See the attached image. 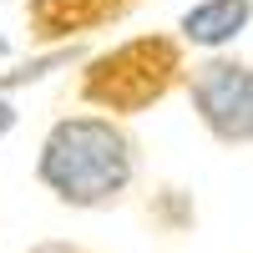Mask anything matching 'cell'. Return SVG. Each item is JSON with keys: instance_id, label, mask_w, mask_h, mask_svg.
<instances>
[{"instance_id": "obj_5", "label": "cell", "mask_w": 253, "mask_h": 253, "mask_svg": "<svg viewBox=\"0 0 253 253\" xmlns=\"http://www.w3.org/2000/svg\"><path fill=\"white\" fill-rule=\"evenodd\" d=\"M253 0H198L177 15V36L198 51H228L248 31Z\"/></svg>"}, {"instance_id": "obj_9", "label": "cell", "mask_w": 253, "mask_h": 253, "mask_svg": "<svg viewBox=\"0 0 253 253\" xmlns=\"http://www.w3.org/2000/svg\"><path fill=\"white\" fill-rule=\"evenodd\" d=\"M10 51H15V46H10V36L0 31V61H10Z\"/></svg>"}, {"instance_id": "obj_6", "label": "cell", "mask_w": 253, "mask_h": 253, "mask_svg": "<svg viewBox=\"0 0 253 253\" xmlns=\"http://www.w3.org/2000/svg\"><path fill=\"white\" fill-rule=\"evenodd\" d=\"M147 218H157L162 228H172V233H177V228H187V223L198 218V208H193V198H187L182 187H157L152 203H147Z\"/></svg>"}, {"instance_id": "obj_8", "label": "cell", "mask_w": 253, "mask_h": 253, "mask_svg": "<svg viewBox=\"0 0 253 253\" xmlns=\"http://www.w3.org/2000/svg\"><path fill=\"white\" fill-rule=\"evenodd\" d=\"M26 253H86L81 243H66V238H46V243H36V248H26Z\"/></svg>"}, {"instance_id": "obj_4", "label": "cell", "mask_w": 253, "mask_h": 253, "mask_svg": "<svg viewBox=\"0 0 253 253\" xmlns=\"http://www.w3.org/2000/svg\"><path fill=\"white\" fill-rule=\"evenodd\" d=\"M142 5L147 0H20V20L31 46H66L132 20Z\"/></svg>"}, {"instance_id": "obj_2", "label": "cell", "mask_w": 253, "mask_h": 253, "mask_svg": "<svg viewBox=\"0 0 253 253\" xmlns=\"http://www.w3.org/2000/svg\"><path fill=\"white\" fill-rule=\"evenodd\" d=\"M187 41L177 31H137L107 51H86L76 61L71 96L91 112H107L117 122H132L142 112L162 107L187 81Z\"/></svg>"}, {"instance_id": "obj_1", "label": "cell", "mask_w": 253, "mask_h": 253, "mask_svg": "<svg viewBox=\"0 0 253 253\" xmlns=\"http://www.w3.org/2000/svg\"><path fill=\"white\" fill-rule=\"evenodd\" d=\"M36 182L76 213L117 208L137 182V137L107 112H66L41 137Z\"/></svg>"}, {"instance_id": "obj_10", "label": "cell", "mask_w": 253, "mask_h": 253, "mask_svg": "<svg viewBox=\"0 0 253 253\" xmlns=\"http://www.w3.org/2000/svg\"><path fill=\"white\" fill-rule=\"evenodd\" d=\"M0 5H5V0H0Z\"/></svg>"}, {"instance_id": "obj_3", "label": "cell", "mask_w": 253, "mask_h": 253, "mask_svg": "<svg viewBox=\"0 0 253 253\" xmlns=\"http://www.w3.org/2000/svg\"><path fill=\"white\" fill-rule=\"evenodd\" d=\"M182 91L213 142L253 147V61H238L228 51H208L198 66H187Z\"/></svg>"}, {"instance_id": "obj_7", "label": "cell", "mask_w": 253, "mask_h": 253, "mask_svg": "<svg viewBox=\"0 0 253 253\" xmlns=\"http://www.w3.org/2000/svg\"><path fill=\"white\" fill-rule=\"evenodd\" d=\"M15 122H20V112H15V101H10V96H0V142H5V137L15 132Z\"/></svg>"}]
</instances>
